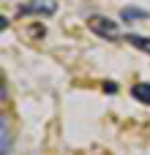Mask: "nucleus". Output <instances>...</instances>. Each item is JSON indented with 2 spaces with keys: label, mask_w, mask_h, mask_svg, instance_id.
I'll list each match as a JSON object with an SVG mask.
<instances>
[{
  "label": "nucleus",
  "mask_w": 150,
  "mask_h": 155,
  "mask_svg": "<svg viewBox=\"0 0 150 155\" xmlns=\"http://www.w3.org/2000/svg\"><path fill=\"white\" fill-rule=\"evenodd\" d=\"M131 95H134L137 101H142V104H150V82L134 84V87H131Z\"/></svg>",
  "instance_id": "20e7f679"
},
{
  "label": "nucleus",
  "mask_w": 150,
  "mask_h": 155,
  "mask_svg": "<svg viewBox=\"0 0 150 155\" xmlns=\"http://www.w3.org/2000/svg\"><path fill=\"white\" fill-rule=\"evenodd\" d=\"M57 11V3L46 0V3H30V5H22V14H55Z\"/></svg>",
  "instance_id": "f03ea898"
},
{
  "label": "nucleus",
  "mask_w": 150,
  "mask_h": 155,
  "mask_svg": "<svg viewBox=\"0 0 150 155\" xmlns=\"http://www.w3.org/2000/svg\"><path fill=\"white\" fill-rule=\"evenodd\" d=\"M120 16H123V19H148L150 14H148V11H142V8H123Z\"/></svg>",
  "instance_id": "39448f33"
},
{
  "label": "nucleus",
  "mask_w": 150,
  "mask_h": 155,
  "mask_svg": "<svg viewBox=\"0 0 150 155\" xmlns=\"http://www.w3.org/2000/svg\"><path fill=\"white\" fill-rule=\"evenodd\" d=\"M87 27H90L96 35H101V38H109V41L120 38V25L112 22L109 16H90V19H87Z\"/></svg>",
  "instance_id": "f257e3e1"
},
{
  "label": "nucleus",
  "mask_w": 150,
  "mask_h": 155,
  "mask_svg": "<svg viewBox=\"0 0 150 155\" xmlns=\"http://www.w3.org/2000/svg\"><path fill=\"white\" fill-rule=\"evenodd\" d=\"M126 41H128L134 49H142V52H148V54H150V38H148V35H137V33H128V35H126Z\"/></svg>",
  "instance_id": "7ed1b4c3"
},
{
  "label": "nucleus",
  "mask_w": 150,
  "mask_h": 155,
  "mask_svg": "<svg viewBox=\"0 0 150 155\" xmlns=\"http://www.w3.org/2000/svg\"><path fill=\"white\" fill-rule=\"evenodd\" d=\"M0 128H3V134H0V136H3V155H8L11 147H8V120H5V117H3V125H0Z\"/></svg>",
  "instance_id": "423d86ee"
}]
</instances>
